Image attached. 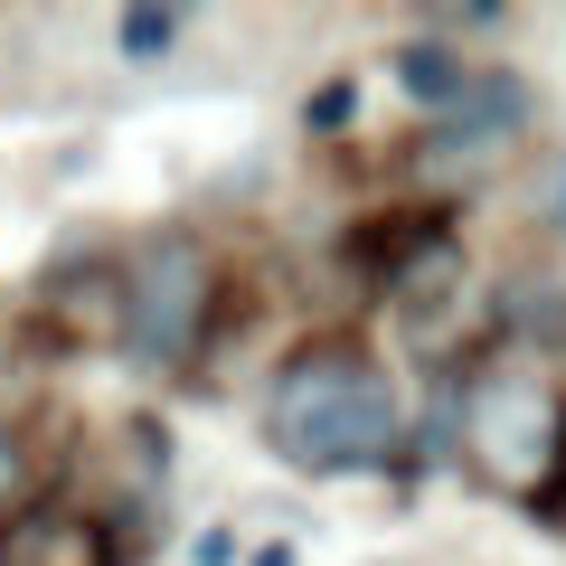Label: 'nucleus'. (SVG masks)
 I'll return each mask as SVG.
<instances>
[{
  "label": "nucleus",
  "mask_w": 566,
  "mask_h": 566,
  "mask_svg": "<svg viewBox=\"0 0 566 566\" xmlns=\"http://www.w3.org/2000/svg\"><path fill=\"white\" fill-rule=\"evenodd\" d=\"M453 463L491 501L566 528V387L520 349H482L453 378Z\"/></svg>",
  "instance_id": "f257e3e1"
},
{
  "label": "nucleus",
  "mask_w": 566,
  "mask_h": 566,
  "mask_svg": "<svg viewBox=\"0 0 566 566\" xmlns=\"http://www.w3.org/2000/svg\"><path fill=\"white\" fill-rule=\"evenodd\" d=\"M264 444L274 463L340 482V472H387L406 444L397 378L368 359L359 340H303L264 387Z\"/></svg>",
  "instance_id": "f03ea898"
},
{
  "label": "nucleus",
  "mask_w": 566,
  "mask_h": 566,
  "mask_svg": "<svg viewBox=\"0 0 566 566\" xmlns=\"http://www.w3.org/2000/svg\"><path fill=\"white\" fill-rule=\"evenodd\" d=\"M218 303H227L218 245L189 237V227H151V237L133 245V264H123V331H114V349L133 368H151V378H170V368L208 359Z\"/></svg>",
  "instance_id": "7ed1b4c3"
},
{
  "label": "nucleus",
  "mask_w": 566,
  "mask_h": 566,
  "mask_svg": "<svg viewBox=\"0 0 566 566\" xmlns=\"http://www.w3.org/2000/svg\"><path fill=\"white\" fill-rule=\"evenodd\" d=\"M528 114H538V95H528L520 66H472V95L416 142V180L444 189V180H472V170H491L510 142H520V123H528Z\"/></svg>",
  "instance_id": "20e7f679"
},
{
  "label": "nucleus",
  "mask_w": 566,
  "mask_h": 566,
  "mask_svg": "<svg viewBox=\"0 0 566 566\" xmlns=\"http://www.w3.org/2000/svg\"><path fill=\"white\" fill-rule=\"evenodd\" d=\"M0 566H114V538L76 501H29L20 520H0Z\"/></svg>",
  "instance_id": "39448f33"
},
{
  "label": "nucleus",
  "mask_w": 566,
  "mask_h": 566,
  "mask_svg": "<svg viewBox=\"0 0 566 566\" xmlns=\"http://www.w3.org/2000/svg\"><path fill=\"white\" fill-rule=\"evenodd\" d=\"M39 312L57 340H114L123 331V264H57V274L39 283Z\"/></svg>",
  "instance_id": "423d86ee"
},
{
  "label": "nucleus",
  "mask_w": 566,
  "mask_h": 566,
  "mask_svg": "<svg viewBox=\"0 0 566 566\" xmlns=\"http://www.w3.org/2000/svg\"><path fill=\"white\" fill-rule=\"evenodd\" d=\"M463 283H472V255H463V227L444 218L434 237L416 245V255L397 264V283H387V293L406 303V322H416V340H424V331H434V312H444L453 293H463Z\"/></svg>",
  "instance_id": "0eeeda50"
},
{
  "label": "nucleus",
  "mask_w": 566,
  "mask_h": 566,
  "mask_svg": "<svg viewBox=\"0 0 566 566\" xmlns=\"http://www.w3.org/2000/svg\"><path fill=\"white\" fill-rule=\"evenodd\" d=\"M397 85H406V104H424V114L444 123L453 104L472 95V57H463V48H444V39H406L397 48Z\"/></svg>",
  "instance_id": "6e6552de"
},
{
  "label": "nucleus",
  "mask_w": 566,
  "mask_h": 566,
  "mask_svg": "<svg viewBox=\"0 0 566 566\" xmlns=\"http://www.w3.org/2000/svg\"><path fill=\"white\" fill-rule=\"evenodd\" d=\"M180 29H189V20L170 10V0H133V10L114 20V48H123L133 66H161L170 48H180Z\"/></svg>",
  "instance_id": "1a4fd4ad"
},
{
  "label": "nucleus",
  "mask_w": 566,
  "mask_h": 566,
  "mask_svg": "<svg viewBox=\"0 0 566 566\" xmlns=\"http://www.w3.org/2000/svg\"><path fill=\"white\" fill-rule=\"evenodd\" d=\"M39 482H48V472H39V453L20 444V424H0V520H20L29 501H48Z\"/></svg>",
  "instance_id": "9d476101"
},
{
  "label": "nucleus",
  "mask_w": 566,
  "mask_h": 566,
  "mask_svg": "<svg viewBox=\"0 0 566 566\" xmlns=\"http://www.w3.org/2000/svg\"><path fill=\"white\" fill-rule=\"evenodd\" d=\"M520 208L547 227V237H566V151H538V161H528V180H520Z\"/></svg>",
  "instance_id": "9b49d317"
},
{
  "label": "nucleus",
  "mask_w": 566,
  "mask_h": 566,
  "mask_svg": "<svg viewBox=\"0 0 566 566\" xmlns=\"http://www.w3.org/2000/svg\"><path fill=\"white\" fill-rule=\"evenodd\" d=\"M349 123H359V76H322V85H312V104H303V133L340 142Z\"/></svg>",
  "instance_id": "f8f14e48"
},
{
  "label": "nucleus",
  "mask_w": 566,
  "mask_h": 566,
  "mask_svg": "<svg viewBox=\"0 0 566 566\" xmlns=\"http://www.w3.org/2000/svg\"><path fill=\"white\" fill-rule=\"evenodd\" d=\"M199 566H237V538L227 528H199Z\"/></svg>",
  "instance_id": "ddd939ff"
},
{
  "label": "nucleus",
  "mask_w": 566,
  "mask_h": 566,
  "mask_svg": "<svg viewBox=\"0 0 566 566\" xmlns=\"http://www.w3.org/2000/svg\"><path fill=\"white\" fill-rule=\"evenodd\" d=\"M237 566H293V538H274V547H245Z\"/></svg>",
  "instance_id": "4468645a"
}]
</instances>
